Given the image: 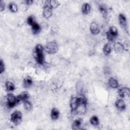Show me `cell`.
Listing matches in <instances>:
<instances>
[{"label":"cell","instance_id":"1","mask_svg":"<svg viewBox=\"0 0 130 130\" xmlns=\"http://www.w3.org/2000/svg\"><path fill=\"white\" fill-rule=\"evenodd\" d=\"M43 51V47L41 44L37 45L35 49L34 56L36 61L40 64H43L44 62Z\"/></svg>","mask_w":130,"mask_h":130},{"label":"cell","instance_id":"2","mask_svg":"<svg viewBox=\"0 0 130 130\" xmlns=\"http://www.w3.org/2000/svg\"><path fill=\"white\" fill-rule=\"evenodd\" d=\"M58 50V46L55 41H50L47 43L45 47V51L50 54L56 53Z\"/></svg>","mask_w":130,"mask_h":130},{"label":"cell","instance_id":"3","mask_svg":"<svg viewBox=\"0 0 130 130\" xmlns=\"http://www.w3.org/2000/svg\"><path fill=\"white\" fill-rule=\"evenodd\" d=\"M118 31L117 28L115 27V26H111L108 31L106 33V36H107V39L110 41L112 42L114 41L118 36Z\"/></svg>","mask_w":130,"mask_h":130},{"label":"cell","instance_id":"4","mask_svg":"<svg viewBox=\"0 0 130 130\" xmlns=\"http://www.w3.org/2000/svg\"><path fill=\"white\" fill-rule=\"evenodd\" d=\"M7 106L10 108L14 107L19 102L18 101L17 96H15L12 93H9L7 96Z\"/></svg>","mask_w":130,"mask_h":130},{"label":"cell","instance_id":"5","mask_svg":"<svg viewBox=\"0 0 130 130\" xmlns=\"http://www.w3.org/2000/svg\"><path fill=\"white\" fill-rule=\"evenodd\" d=\"M22 113L19 111H15L12 113L10 119L11 121L15 124H18L22 119Z\"/></svg>","mask_w":130,"mask_h":130},{"label":"cell","instance_id":"6","mask_svg":"<svg viewBox=\"0 0 130 130\" xmlns=\"http://www.w3.org/2000/svg\"><path fill=\"white\" fill-rule=\"evenodd\" d=\"M118 20L119 23L121 25V26L122 27V28L125 30V31L128 33V24L127 21V19L125 16L120 13L118 15Z\"/></svg>","mask_w":130,"mask_h":130},{"label":"cell","instance_id":"7","mask_svg":"<svg viewBox=\"0 0 130 130\" xmlns=\"http://www.w3.org/2000/svg\"><path fill=\"white\" fill-rule=\"evenodd\" d=\"M42 15L46 19L49 18L52 15V9L47 4L43 7Z\"/></svg>","mask_w":130,"mask_h":130},{"label":"cell","instance_id":"8","mask_svg":"<svg viewBox=\"0 0 130 130\" xmlns=\"http://www.w3.org/2000/svg\"><path fill=\"white\" fill-rule=\"evenodd\" d=\"M118 93L122 99H128L130 95L129 88L128 87H122L118 90Z\"/></svg>","mask_w":130,"mask_h":130},{"label":"cell","instance_id":"9","mask_svg":"<svg viewBox=\"0 0 130 130\" xmlns=\"http://www.w3.org/2000/svg\"><path fill=\"white\" fill-rule=\"evenodd\" d=\"M89 29H90V32L93 35H98L100 31V28L99 25L97 23H96L94 21H93L91 23L89 27Z\"/></svg>","mask_w":130,"mask_h":130},{"label":"cell","instance_id":"10","mask_svg":"<svg viewBox=\"0 0 130 130\" xmlns=\"http://www.w3.org/2000/svg\"><path fill=\"white\" fill-rule=\"evenodd\" d=\"M78 105V100L77 96L71 98L70 102V106L72 111H75Z\"/></svg>","mask_w":130,"mask_h":130},{"label":"cell","instance_id":"11","mask_svg":"<svg viewBox=\"0 0 130 130\" xmlns=\"http://www.w3.org/2000/svg\"><path fill=\"white\" fill-rule=\"evenodd\" d=\"M115 106L118 110L121 111L124 110L126 107L125 103L122 99H119L116 101Z\"/></svg>","mask_w":130,"mask_h":130},{"label":"cell","instance_id":"12","mask_svg":"<svg viewBox=\"0 0 130 130\" xmlns=\"http://www.w3.org/2000/svg\"><path fill=\"white\" fill-rule=\"evenodd\" d=\"M29 95L28 92L27 91H22L20 94L17 96V99L19 102L20 101H25L27 100V99L29 98Z\"/></svg>","mask_w":130,"mask_h":130},{"label":"cell","instance_id":"13","mask_svg":"<svg viewBox=\"0 0 130 130\" xmlns=\"http://www.w3.org/2000/svg\"><path fill=\"white\" fill-rule=\"evenodd\" d=\"M99 11H100V13L102 15L103 17L105 19H106L107 18L108 13L107 7L105 5H103V4H101V5H99Z\"/></svg>","mask_w":130,"mask_h":130},{"label":"cell","instance_id":"14","mask_svg":"<svg viewBox=\"0 0 130 130\" xmlns=\"http://www.w3.org/2000/svg\"><path fill=\"white\" fill-rule=\"evenodd\" d=\"M81 11L83 14L87 15L90 11V6L87 3H84L82 6Z\"/></svg>","mask_w":130,"mask_h":130},{"label":"cell","instance_id":"15","mask_svg":"<svg viewBox=\"0 0 130 130\" xmlns=\"http://www.w3.org/2000/svg\"><path fill=\"white\" fill-rule=\"evenodd\" d=\"M108 85L112 88H116L118 86V82L115 78L111 77L108 80Z\"/></svg>","mask_w":130,"mask_h":130},{"label":"cell","instance_id":"16","mask_svg":"<svg viewBox=\"0 0 130 130\" xmlns=\"http://www.w3.org/2000/svg\"><path fill=\"white\" fill-rule=\"evenodd\" d=\"M59 116V112L57 108H54L51 111V117L52 120H57Z\"/></svg>","mask_w":130,"mask_h":130},{"label":"cell","instance_id":"17","mask_svg":"<svg viewBox=\"0 0 130 130\" xmlns=\"http://www.w3.org/2000/svg\"><path fill=\"white\" fill-rule=\"evenodd\" d=\"M86 104H79L75 110L79 114H84L86 111Z\"/></svg>","mask_w":130,"mask_h":130},{"label":"cell","instance_id":"18","mask_svg":"<svg viewBox=\"0 0 130 130\" xmlns=\"http://www.w3.org/2000/svg\"><path fill=\"white\" fill-rule=\"evenodd\" d=\"M46 4H48L52 9H55L57 8L59 5L60 3L58 1L56 0H51L46 1Z\"/></svg>","mask_w":130,"mask_h":130},{"label":"cell","instance_id":"19","mask_svg":"<svg viewBox=\"0 0 130 130\" xmlns=\"http://www.w3.org/2000/svg\"><path fill=\"white\" fill-rule=\"evenodd\" d=\"M32 84V80L31 77H26L23 80V86L25 88H29Z\"/></svg>","mask_w":130,"mask_h":130},{"label":"cell","instance_id":"20","mask_svg":"<svg viewBox=\"0 0 130 130\" xmlns=\"http://www.w3.org/2000/svg\"><path fill=\"white\" fill-rule=\"evenodd\" d=\"M82 124V120L81 119H77L74 121L72 124V128L74 129H77L80 128Z\"/></svg>","mask_w":130,"mask_h":130},{"label":"cell","instance_id":"21","mask_svg":"<svg viewBox=\"0 0 130 130\" xmlns=\"http://www.w3.org/2000/svg\"><path fill=\"white\" fill-rule=\"evenodd\" d=\"M31 27L32 32L34 34H37L39 33L40 31H41V27L40 25L36 22L31 26Z\"/></svg>","mask_w":130,"mask_h":130},{"label":"cell","instance_id":"22","mask_svg":"<svg viewBox=\"0 0 130 130\" xmlns=\"http://www.w3.org/2000/svg\"><path fill=\"white\" fill-rule=\"evenodd\" d=\"M114 49L116 52H121L125 50V48L122 44L120 43H116L114 45Z\"/></svg>","mask_w":130,"mask_h":130},{"label":"cell","instance_id":"23","mask_svg":"<svg viewBox=\"0 0 130 130\" xmlns=\"http://www.w3.org/2000/svg\"><path fill=\"white\" fill-rule=\"evenodd\" d=\"M111 47L108 43L105 44L103 48V52L105 55H109L111 52Z\"/></svg>","mask_w":130,"mask_h":130},{"label":"cell","instance_id":"24","mask_svg":"<svg viewBox=\"0 0 130 130\" xmlns=\"http://www.w3.org/2000/svg\"><path fill=\"white\" fill-rule=\"evenodd\" d=\"M6 88L8 91H12L15 90V86L14 84L11 81H7L5 83Z\"/></svg>","mask_w":130,"mask_h":130},{"label":"cell","instance_id":"25","mask_svg":"<svg viewBox=\"0 0 130 130\" xmlns=\"http://www.w3.org/2000/svg\"><path fill=\"white\" fill-rule=\"evenodd\" d=\"M8 8H9V9L10 10V11L13 13L16 12L18 11L17 5H16V4H15L14 2L10 3L9 4V6H8Z\"/></svg>","mask_w":130,"mask_h":130},{"label":"cell","instance_id":"26","mask_svg":"<svg viewBox=\"0 0 130 130\" xmlns=\"http://www.w3.org/2000/svg\"><path fill=\"white\" fill-rule=\"evenodd\" d=\"M90 123L93 126H98L99 124V119L96 116H92L90 119Z\"/></svg>","mask_w":130,"mask_h":130},{"label":"cell","instance_id":"27","mask_svg":"<svg viewBox=\"0 0 130 130\" xmlns=\"http://www.w3.org/2000/svg\"><path fill=\"white\" fill-rule=\"evenodd\" d=\"M24 107L27 111H30L32 108V105L29 101L26 100L24 101Z\"/></svg>","mask_w":130,"mask_h":130},{"label":"cell","instance_id":"28","mask_svg":"<svg viewBox=\"0 0 130 130\" xmlns=\"http://www.w3.org/2000/svg\"><path fill=\"white\" fill-rule=\"evenodd\" d=\"M26 22H27V23L30 25V26H31L35 22V20H34V18L32 16H29L27 18V20H26Z\"/></svg>","mask_w":130,"mask_h":130},{"label":"cell","instance_id":"29","mask_svg":"<svg viewBox=\"0 0 130 130\" xmlns=\"http://www.w3.org/2000/svg\"><path fill=\"white\" fill-rule=\"evenodd\" d=\"M5 67L4 63L3 62V60L1 59L0 61V73L2 74L5 71Z\"/></svg>","mask_w":130,"mask_h":130},{"label":"cell","instance_id":"30","mask_svg":"<svg viewBox=\"0 0 130 130\" xmlns=\"http://www.w3.org/2000/svg\"><path fill=\"white\" fill-rule=\"evenodd\" d=\"M5 3L3 1L1 0L0 1V11H1V12H2L3 11H4L5 10Z\"/></svg>","mask_w":130,"mask_h":130},{"label":"cell","instance_id":"31","mask_svg":"<svg viewBox=\"0 0 130 130\" xmlns=\"http://www.w3.org/2000/svg\"><path fill=\"white\" fill-rule=\"evenodd\" d=\"M25 4L27 5H31V4H32L33 3V1H31V0H27L26 1H25Z\"/></svg>","mask_w":130,"mask_h":130}]
</instances>
